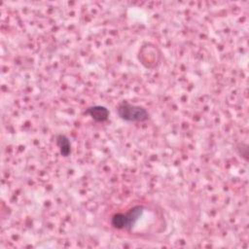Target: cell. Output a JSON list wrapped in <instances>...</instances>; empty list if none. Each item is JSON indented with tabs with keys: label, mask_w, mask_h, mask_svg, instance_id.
I'll return each mask as SVG.
<instances>
[{
	"label": "cell",
	"mask_w": 249,
	"mask_h": 249,
	"mask_svg": "<svg viewBox=\"0 0 249 249\" xmlns=\"http://www.w3.org/2000/svg\"><path fill=\"white\" fill-rule=\"evenodd\" d=\"M116 110L118 116L124 122L143 123L150 119V114L145 107L131 104L127 101L121 102Z\"/></svg>",
	"instance_id": "obj_1"
},
{
	"label": "cell",
	"mask_w": 249,
	"mask_h": 249,
	"mask_svg": "<svg viewBox=\"0 0 249 249\" xmlns=\"http://www.w3.org/2000/svg\"><path fill=\"white\" fill-rule=\"evenodd\" d=\"M144 209L143 205H135L125 213H115L111 218V225L117 230L130 231L143 214Z\"/></svg>",
	"instance_id": "obj_2"
},
{
	"label": "cell",
	"mask_w": 249,
	"mask_h": 249,
	"mask_svg": "<svg viewBox=\"0 0 249 249\" xmlns=\"http://www.w3.org/2000/svg\"><path fill=\"white\" fill-rule=\"evenodd\" d=\"M86 113L91 117V119L97 123H104L109 119L110 111L105 106L93 105L86 109Z\"/></svg>",
	"instance_id": "obj_3"
},
{
	"label": "cell",
	"mask_w": 249,
	"mask_h": 249,
	"mask_svg": "<svg viewBox=\"0 0 249 249\" xmlns=\"http://www.w3.org/2000/svg\"><path fill=\"white\" fill-rule=\"evenodd\" d=\"M55 142H56V146L58 147L59 153L62 157L67 158L71 155L72 145H71L70 139L65 134H62V133L57 134L55 138Z\"/></svg>",
	"instance_id": "obj_4"
},
{
	"label": "cell",
	"mask_w": 249,
	"mask_h": 249,
	"mask_svg": "<svg viewBox=\"0 0 249 249\" xmlns=\"http://www.w3.org/2000/svg\"><path fill=\"white\" fill-rule=\"evenodd\" d=\"M236 150L241 158L245 160H248V145L246 143H239L236 147Z\"/></svg>",
	"instance_id": "obj_5"
}]
</instances>
